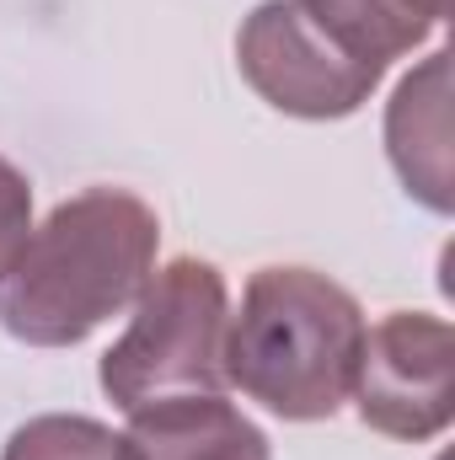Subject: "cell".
I'll list each match as a JSON object with an SVG mask.
<instances>
[{"label": "cell", "mask_w": 455, "mask_h": 460, "mask_svg": "<svg viewBox=\"0 0 455 460\" xmlns=\"http://www.w3.org/2000/svg\"><path fill=\"white\" fill-rule=\"evenodd\" d=\"M161 220L129 188H86L27 230L0 273V327L27 348H76L123 316L156 273Z\"/></svg>", "instance_id": "obj_1"}, {"label": "cell", "mask_w": 455, "mask_h": 460, "mask_svg": "<svg viewBox=\"0 0 455 460\" xmlns=\"http://www.w3.org/2000/svg\"><path fill=\"white\" fill-rule=\"evenodd\" d=\"M364 311L317 268H257L226 327V385L284 423H322L353 396Z\"/></svg>", "instance_id": "obj_2"}, {"label": "cell", "mask_w": 455, "mask_h": 460, "mask_svg": "<svg viewBox=\"0 0 455 460\" xmlns=\"http://www.w3.org/2000/svg\"><path fill=\"white\" fill-rule=\"evenodd\" d=\"M129 327L103 353V391L118 412L150 407L161 396H215L226 391V273L204 257H172L156 268L129 305Z\"/></svg>", "instance_id": "obj_3"}, {"label": "cell", "mask_w": 455, "mask_h": 460, "mask_svg": "<svg viewBox=\"0 0 455 460\" xmlns=\"http://www.w3.org/2000/svg\"><path fill=\"white\" fill-rule=\"evenodd\" d=\"M236 70L268 108L311 123L359 113L386 81L380 70L359 65L343 43H333L295 0L252 5V16L236 32Z\"/></svg>", "instance_id": "obj_4"}, {"label": "cell", "mask_w": 455, "mask_h": 460, "mask_svg": "<svg viewBox=\"0 0 455 460\" xmlns=\"http://www.w3.org/2000/svg\"><path fill=\"white\" fill-rule=\"evenodd\" d=\"M359 423L424 445L440 439L455 418V332L445 316L391 311L364 332V358L353 380Z\"/></svg>", "instance_id": "obj_5"}, {"label": "cell", "mask_w": 455, "mask_h": 460, "mask_svg": "<svg viewBox=\"0 0 455 460\" xmlns=\"http://www.w3.org/2000/svg\"><path fill=\"white\" fill-rule=\"evenodd\" d=\"M386 155L402 188L451 215V54L434 49L386 102Z\"/></svg>", "instance_id": "obj_6"}, {"label": "cell", "mask_w": 455, "mask_h": 460, "mask_svg": "<svg viewBox=\"0 0 455 460\" xmlns=\"http://www.w3.org/2000/svg\"><path fill=\"white\" fill-rule=\"evenodd\" d=\"M118 460H273L268 434L226 396H161L129 412Z\"/></svg>", "instance_id": "obj_7"}, {"label": "cell", "mask_w": 455, "mask_h": 460, "mask_svg": "<svg viewBox=\"0 0 455 460\" xmlns=\"http://www.w3.org/2000/svg\"><path fill=\"white\" fill-rule=\"evenodd\" d=\"M0 460H118V434L81 412H43L5 439Z\"/></svg>", "instance_id": "obj_8"}, {"label": "cell", "mask_w": 455, "mask_h": 460, "mask_svg": "<svg viewBox=\"0 0 455 460\" xmlns=\"http://www.w3.org/2000/svg\"><path fill=\"white\" fill-rule=\"evenodd\" d=\"M27 230H32V182L22 177V166H11L0 155V273L22 252Z\"/></svg>", "instance_id": "obj_9"}, {"label": "cell", "mask_w": 455, "mask_h": 460, "mask_svg": "<svg viewBox=\"0 0 455 460\" xmlns=\"http://www.w3.org/2000/svg\"><path fill=\"white\" fill-rule=\"evenodd\" d=\"M402 5H413V11H418V16H429L434 27H440V22H445V11H451V0H402Z\"/></svg>", "instance_id": "obj_10"}]
</instances>
